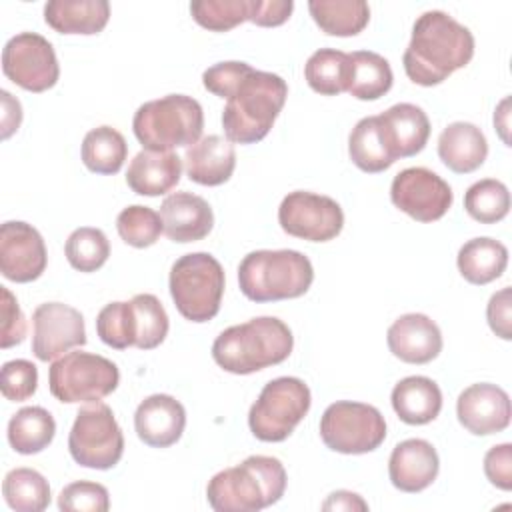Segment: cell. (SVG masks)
<instances>
[{
  "instance_id": "6da1fadb",
  "label": "cell",
  "mask_w": 512,
  "mask_h": 512,
  "mask_svg": "<svg viewBox=\"0 0 512 512\" xmlns=\"http://www.w3.org/2000/svg\"><path fill=\"white\" fill-rule=\"evenodd\" d=\"M474 56L472 32L442 10L420 14L404 50L406 76L420 86H436L464 68Z\"/></svg>"
},
{
  "instance_id": "7a4b0ae2",
  "label": "cell",
  "mask_w": 512,
  "mask_h": 512,
  "mask_svg": "<svg viewBox=\"0 0 512 512\" xmlns=\"http://www.w3.org/2000/svg\"><path fill=\"white\" fill-rule=\"evenodd\" d=\"M292 348L288 324L276 316H258L222 330L212 344V358L230 374H252L284 362Z\"/></svg>"
},
{
  "instance_id": "3957f363",
  "label": "cell",
  "mask_w": 512,
  "mask_h": 512,
  "mask_svg": "<svg viewBox=\"0 0 512 512\" xmlns=\"http://www.w3.org/2000/svg\"><path fill=\"white\" fill-rule=\"evenodd\" d=\"M286 482V470L278 458L254 454L214 474L206 486V498L216 512H258L284 496Z\"/></svg>"
},
{
  "instance_id": "277c9868",
  "label": "cell",
  "mask_w": 512,
  "mask_h": 512,
  "mask_svg": "<svg viewBox=\"0 0 512 512\" xmlns=\"http://www.w3.org/2000/svg\"><path fill=\"white\" fill-rule=\"evenodd\" d=\"M288 86L282 76L250 68L226 98L222 128L234 144L260 142L284 108Z\"/></svg>"
},
{
  "instance_id": "5b68a950",
  "label": "cell",
  "mask_w": 512,
  "mask_h": 512,
  "mask_svg": "<svg viewBox=\"0 0 512 512\" xmlns=\"http://www.w3.org/2000/svg\"><path fill=\"white\" fill-rule=\"evenodd\" d=\"M312 280V262L298 250H254L238 266L240 292L252 302L300 298Z\"/></svg>"
},
{
  "instance_id": "8992f818",
  "label": "cell",
  "mask_w": 512,
  "mask_h": 512,
  "mask_svg": "<svg viewBox=\"0 0 512 512\" xmlns=\"http://www.w3.org/2000/svg\"><path fill=\"white\" fill-rule=\"evenodd\" d=\"M204 112L198 100L186 94H168L144 102L132 118V130L144 150L168 152L196 144L202 136Z\"/></svg>"
},
{
  "instance_id": "52a82bcc",
  "label": "cell",
  "mask_w": 512,
  "mask_h": 512,
  "mask_svg": "<svg viewBox=\"0 0 512 512\" xmlns=\"http://www.w3.org/2000/svg\"><path fill=\"white\" fill-rule=\"evenodd\" d=\"M168 288L176 310L186 320L208 322L220 310L224 268L208 252L184 254L170 268Z\"/></svg>"
},
{
  "instance_id": "ba28073f",
  "label": "cell",
  "mask_w": 512,
  "mask_h": 512,
  "mask_svg": "<svg viewBox=\"0 0 512 512\" xmlns=\"http://www.w3.org/2000/svg\"><path fill=\"white\" fill-rule=\"evenodd\" d=\"M312 404L310 388L296 376L270 380L250 406V432L262 442H282L304 420Z\"/></svg>"
},
{
  "instance_id": "9c48e42d",
  "label": "cell",
  "mask_w": 512,
  "mask_h": 512,
  "mask_svg": "<svg viewBox=\"0 0 512 512\" xmlns=\"http://www.w3.org/2000/svg\"><path fill=\"white\" fill-rule=\"evenodd\" d=\"M118 366L92 352H66L48 370V388L64 404L98 402L118 388Z\"/></svg>"
},
{
  "instance_id": "30bf717a",
  "label": "cell",
  "mask_w": 512,
  "mask_h": 512,
  "mask_svg": "<svg viewBox=\"0 0 512 512\" xmlns=\"http://www.w3.org/2000/svg\"><path fill=\"white\" fill-rule=\"evenodd\" d=\"M68 450L76 464L94 470L114 468L124 454V434L114 412L104 402L80 408L68 436Z\"/></svg>"
},
{
  "instance_id": "8fae6325",
  "label": "cell",
  "mask_w": 512,
  "mask_h": 512,
  "mask_svg": "<svg viewBox=\"0 0 512 512\" xmlns=\"http://www.w3.org/2000/svg\"><path fill=\"white\" fill-rule=\"evenodd\" d=\"M320 438L326 448L340 454H366L386 438V420L378 408L340 400L330 404L320 418Z\"/></svg>"
},
{
  "instance_id": "7c38bea8",
  "label": "cell",
  "mask_w": 512,
  "mask_h": 512,
  "mask_svg": "<svg viewBox=\"0 0 512 512\" xmlns=\"http://www.w3.org/2000/svg\"><path fill=\"white\" fill-rule=\"evenodd\" d=\"M2 72L28 92H46L60 78L54 46L36 32H20L4 44Z\"/></svg>"
},
{
  "instance_id": "4fadbf2b",
  "label": "cell",
  "mask_w": 512,
  "mask_h": 512,
  "mask_svg": "<svg viewBox=\"0 0 512 512\" xmlns=\"http://www.w3.org/2000/svg\"><path fill=\"white\" fill-rule=\"evenodd\" d=\"M278 222L280 228L294 238L328 242L342 232L344 212L330 196L294 190L282 198Z\"/></svg>"
},
{
  "instance_id": "5bb4252c",
  "label": "cell",
  "mask_w": 512,
  "mask_h": 512,
  "mask_svg": "<svg viewBox=\"0 0 512 512\" xmlns=\"http://www.w3.org/2000/svg\"><path fill=\"white\" fill-rule=\"evenodd\" d=\"M392 204L418 222L440 220L452 206L450 184L436 172L412 166L398 172L390 186Z\"/></svg>"
},
{
  "instance_id": "9a60e30c",
  "label": "cell",
  "mask_w": 512,
  "mask_h": 512,
  "mask_svg": "<svg viewBox=\"0 0 512 512\" xmlns=\"http://www.w3.org/2000/svg\"><path fill=\"white\" fill-rule=\"evenodd\" d=\"M32 354L50 362L76 346L86 344L82 314L62 302H44L32 314Z\"/></svg>"
},
{
  "instance_id": "2e32d148",
  "label": "cell",
  "mask_w": 512,
  "mask_h": 512,
  "mask_svg": "<svg viewBox=\"0 0 512 512\" xmlns=\"http://www.w3.org/2000/svg\"><path fill=\"white\" fill-rule=\"evenodd\" d=\"M48 254L42 234L28 222L8 220L0 228V272L6 280L26 284L46 270Z\"/></svg>"
},
{
  "instance_id": "e0dca14e",
  "label": "cell",
  "mask_w": 512,
  "mask_h": 512,
  "mask_svg": "<svg viewBox=\"0 0 512 512\" xmlns=\"http://www.w3.org/2000/svg\"><path fill=\"white\" fill-rule=\"evenodd\" d=\"M458 422L474 436L498 434L508 428L512 408L504 388L478 382L460 392L456 402Z\"/></svg>"
},
{
  "instance_id": "ac0fdd59",
  "label": "cell",
  "mask_w": 512,
  "mask_h": 512,
  "mask_svg": "<svg viewBox=\"0 0 512 512\" xmlns=\"http://www.w3.org/2000/svg\"><path fill=\"white\" fill-rule=\"evenodd\" d=\"M390 352L408 364H428L442 352L438 324L420 312L402 314L386 332Z\"/></svg>"
},
{
  "instance_id": "d6986e66",
  "label": "cell",
  "mask_w": 512,
  "mask_h": 512,
  "mask_svg": "<svg viewBox=\"0 0 512 512\" xmlns=\"http://www.w3.org/2000/svg\"><path fill=\"white\" fill-rule=\"evenodd\" d=\"M440 460L436 448L422 438H408L394 446L388 460V476L400 492L426 490L438 476Z\"/></svg>"
},
{
  "instance_id": "ffe728a7",
  "label": "cell",
  "mask_w": 512,
  "mask_h": 512,
  "mask_svg": "<svg viewBox=\"0 0 512 512\" xmlns=\"http://www.w3.org/2000/svg\"><path fill=\"white\" fill-rule=\"evenodd\" d=\"M186 426L184 406L170 394H152L144 398L134 412L138 438L152 448L176 444Z\"/></svg>"
},
{
  "instance_id": "44dd1931",
  "label": "cell",
  "mask_w": 512,
  "mask_h": 512,
  "mask_svg": "<svg viewBox=\"0 0 512 512\" xmlns=\"http://www.w3.org/2000/svg\"><path fill=\"white\" fill-rule=\"evenodd\" d=\"M164 234L172 242H196L206 238L214 226L210 204L192 192H174L160 204Z\"/></svg>"
},
{
  "instance_id": "7402d4cb",
  "label": "cell",
  "mask_w": 512,
  "mask_h": 512,
  "mask_svg": "<svg viewBox=\"0 0 512 512\" xmlns=\"http://www.w3.org/2000/svg\"><path fill=\"white\" fill-rule=\"evenodd\" d=\"M186 174L202 186H220L236 168V150L228 138L210 134L192 144L184 154Z\"/></svg>"
},
{
  "instance_id": "603a6c76",
  "label": "cell",
  "mask_w": 512,
  "mask_h": 512,
  "mask_svg": "<svg viewBox=\"0 0 512 512\" xmlns=\"http://www.w3.org/2000/svg\"><path fill=\"white\" fill-rule=\"evenodd\" d=\"M182 176V158L158 150H140L126 172V184L140 196H162L170 192Z\"/></svg>"
},
{
  "instance_id": "cb8c5ba5",
  "label": "cell",
  "mask_w": 512,
  "mask_h": 512,
  "mask_svg": "<svg viewBox=\"0 0 512 512\" xmlns=\"http://www.w3.org/2000/svg\"><path fill=\"white\" fill-rule=\"evenodd\" d=\"M438 156L456 174L474 172L488 156L486 136L472 122H452L438 136Z\"/></svg>"
},
{
  "instance_id": "d4e9b609",
  "label": "cell",
  "mask_w": 512,
  "mask_h": 512,
  "mask_svg": "<svg viewBox=\"0 0 512 512\" xmlns=\"http://www.w3.org/2000/svg\"><path fill=\"white\" fill-rule=\"evenodd\" d=\"M348 154L354 166L368 174L384 172L398 160L380 116H366L356 122L348 136Z\"/></svg>"
},
{
  "instance_id": "484cf974",
  "label": "cell",
  "mask_w": 512,
  "mask_h": 512,
  "mask_svg": "<svg viewBox=\"0 0 512 512\" xmlns=\"http://www.w3.org/2000/svg\"><path fill=\"white\" fill-rule=\"evenodd\" d=\"M390 400L396 416L410 426L428 424L442 410L440 386L426 376L402 378L392 388Z\"/></svg>"
},
{
  "instance_id": "4316f807",
  "label": "cell",
  "mask_w": 512,
  "mask_h": 512,
  "mask_svg": "<svg viewBox=\"0 0 512 512\" xmlns=\"http://www.w3.org/2000/svg\"><path fill=\"white\" fill-rule=\"evenodd\" d=\"M110 18L106 0H50L44 4L46 24L60 34H98Z\"/></svg>"
},
{
  "instance_id": "83f0119b",
  "label": "cell",
  "mask_w": 512,
  "mask_h": 512,
  "mask_svg": "<svg viewBox=\"0 0 512 512\" xmlns=\"http://www.w3.org/2000/svg\"><path fill=\"white\" fill-rule=\"evenodd\" d=\"M378 116L398 158H410L424 150L430 138V120L420 106L400 102Z\"/></svg>"
},
{
  "instance_id": "f1b7e54d",
  "label": "cell",
  "mask_w": 512,
  "mask_h": 512,
  "mask_svg": "<svg viewBox=\"0 0 512 512\" xmlns=\"http://www.w3.org/2000/svg\"><path fill=\"white\" fill-rule=\"evenodd\" d=\"M456 264L466 282L484 286L504 274L508 264V248L488 236L472 238L458 250Z\"/></svg>"
},
{
  "instance_id": "f546056e",
  "label": "cell",
  "mask_w": 512,
  "mask_h": 512,
  "mask_svg": "<svg viewBox=\"0 0 512 512\" xmlns=\"http://www.w3.org/2000/svg\"><path fill=\"white\" fill-rule=\"evenodd\" d=\"M308 10L328 36H356L370 20V6L364 0H310Z\"/></svg>"
},
{
  "instance_id": "4dcf8cb0",
  "label": "cell",
  "mask_w": 512,
  "mask_h": 512,
  "mask_svg": "<svg viewBox=\"0 0 512 512\" xmlns=\"http://www.w3.org/2000/svg\"><path fill=\"white\" fill-rule=\"evenodd\" d=\"M56 434L52 414L42 406L20 408L8 422V442L18 454H38L50 446Z\"/></svg>"
},
{
  "instance_id": "1f68e13d",
  "label": "cell",
  "mask_w": 512,
  "mask_h": 512,
  "mask_svg": "<svg viewBox=\"0 0 512 512\" xmlns=\"http://www.w3.org/2000/svg\"><path fill=\"white\" fill-rule=\"evenodd\" d=\"M394 82L390 62L372 50H356L350 54L348 92L358 100L382 98Z\"/></svg>"
},
{
  "instance_id": "d6a6232c",
  "label": "cell",
  "mask_w": 512,
  "mask_h": 512,
  "mask_svg": "<svg viewBox=\"0 0 512 512\" xmlns=\"http://www.w3.org/2000/svg\"><path fill=\"white\" fill-rule=\"evenodd\" d=\"M304 78L308 86L322 96L348 92L350 54L334 48L316 50L304 64Z\"/></svg>"
},
{
  "instance_id": "836d02e7",
  "label": "cell",
  "mask_w": 512,
  "mask_h": 512,
  "mask_svg": "<svg viewBox=\"0 0 512 512\" xmlns=\"http://www.w3.org/2000/svg\"><path fill=\"white\" fill-rule=\"evenodd\" d=\"M128 156L124 136L112 126L92 128L82 140V162L90 172L116 174Z\"/></svg>"
},
{
  "instance_id": "e575fe53",
  "label": "cell",
  "mask_w": 512,
  "mask_h": 512,
  "mask_svg": "<svg viewBox=\"0 0 512 512\" xmlns=\"http://www.w3.org/2000/svg\"><path fill=\"white\" fill-rule=\"evenodd\" d=\"M2 494L6 504L16 512H42L52 500L48 480L34 468L10 470L4 476Z\"/></svg>"
},
{
  "instance_id": "d590c367",
  "label": "cell",
  "mask_w": 512,
  "mask_h": 512,
  "mask_svg": "<svg viewBox=\"0 0 512 512\" xmlns=\"http://www.w3.org/2000/svg\"><path fill=\"white\" fill-rule=\"evenodd\" d=\"M134 322V346L140 350H152L168 336V314L162 302L154 294H136L130 300Z\"/></svg>"
},
{
  "instance_id": "8d00e7d4",
  "label": "cell",
  "mask_w": 512,
  "mask_h": 512,
  "mask_svg": "<svg viewBox=\"0 0 512 512\" xmlns=\"http://www.w3.org/2000/svg\"><path fill=\"white\" fill-rule=\"evenodd\" d=\"M464 208L480 224H496L510 210V192L504 182L484 178L474 182L464 194Z\"/></svg>"
},
{
  "instance_id": "74e56055",
  "label": "cell",
  "mask_w": 512,
  "mask_h": 512,
  "mask_svg": "<svg viewBox=\"0 0 512 512\" xmlns=\"http://www.w3.org/2000/svg\"><path fill=\"white\" fill-rule=\"evenodd\" d=\"M68 264L78 272H96L110 256V242L100 228H76L64 246Z\"/></svg>"
},
{
  "instance_id": "f35d334b",
  "label": "cell",
  "mask_w": 512,
  "mask_h": 512,
  "mask_svg": "<svg viewBox=\"0 0 512 512\" xmlns=\"http://www.w3.org/2000/svg\"><path fill=\"white\" fill-rule=\"evenodd\" d=\"M116 230L128 246L148 248L156 244L164 232V224L156 210L142 204H132L118 214Z\"/></svg>"
},
{
  "instance_id": "ab89813d",
  "label": "cell",
  "mask_w": 512,
  "mask_h": 512,
  "mask_svg": "<svg viewBox=\"0 0 512 512\" xmlns=\"http://www.w3.org/2000/svg\"><path fill=\"white\" fill-rule=\"evenodd\" d=\"M248 0H196L190 2L192 18L206 30L228 32L248 20Z\"/></svg>"
},
{
  "instance_id": "60d3db41",
  "label": "cell",
  "mask_w": 512,
  "mask_h": 512,
  "mask_svg": "<svg viewBox=\"0 0 512 512\" xmlns=\"http://www.w3.org/2000/svg\"><path fill=\"white\" fill-rule=\"evenodd\" d=\"M96 332L100 340L110 348L124 350L128 346H134V322L130 300L106 304L98 312Z\"/></svg>"
},
{
  "instance_id": "b9f144b4",
  "label": "cell",
  "mask_w": 512,
  "mask_h": 512,
  "mask_svg": "<svg viewBox=\"0 0 512 512\" xmlns=\"http://www.w3.org/2000/svg\"><path fill=\"white\" fill-rule=\"evenodd\" d=\"M58 508L62 512H106L110 508V494L98 482L78 480L62 488Z\"/></svg>"
},
{
  "instance_id": "7bdbcfd3",
  "label": "cell",
  "mask_w": 512,
  "mask_h": 512,
  "mask_svg": "<svg viewBox=\"0 0 512 512\" xmlns=\"http://www.w3.org/2000/svg\"><path fill=\"white\" fill-rule=\"evenodd\" d=\"M36 386H38V370L30 360L16 358L10 362H4L0 388L6 400L24 402L36 392Z\"/></svg>"
},
{
  "instance_id": "ee69618b",
  "label": "cell",
  "mask_w": 512,
  "mask_h": 512,
  "mask_svg": "<svg viewBox=\"0 0 512 512\" xmlns=\"http://www.w3.org/2000/svg\"><path fill=\"white\" fill-rule=\"evenodd\" d=\"M252 66L246 62H238V60H228V62H218L210 68L204 70L202 74V84L208 92L220 96V98H228L234 88L238 86V82L246 76V72Z\"/></svg>"
},
{
  "instance_id": "f6af8a7d",
  "label": "cell",
  "mask_w": 512,
  "mask_h": 512,
  "mask_svg": "<svg viewBox=\"0 0 512 512\" xmlns=\"http://www.w3.org/2000/svg\"><path fill=\"white\" fill-rule=\"evenodd\" d=\"M2 292V334H0V346L12 348L16 344H22L26 338V318L18 306L16 296L6 288L0 286Z\"/></svg>"
},
{
  "instance_id": "bcb514c9",
  "label": "cell",
  "mask_w": 512,
  "mask_h": 512,
  "mask_svg": "<svg viewBox=\"0 0 512 512\" xmlns=\"http://www.w3.org/2000/svg\"><path fill=\"white\" fill-rule=\"evenodd\" d=\"M484 474L500 490L512 488V444L492 446L484 456Z\"/></svg>"
},
{
  "instance_id": "7dc6e473",
  "label": "cell",
  "mask_w": 512,
  "mask_h": 512,
  "mask_svg": "<svg viewBox=\"0 0 512 512\" xmlns=\"http://www.w3.org/2000/svg\"><path fill=\"white\" fill-rule=\"evenodd\" d=\"M486 318L488 326L496 336L502 340L512 338V290L510 286H504L502 290L494 292L486 306Z\"/></svg>"
},
{
  "instance_id": "c3c4849f",
  "label": "cell",
  "mask_w": 512,
  "mask_h": 512,
  "mask_svg": "<svg viewBox=\"0 0 512 512\" xmlns=\"http://www.w3.org/2000/svg\"><path fill=\"white\" fill-rule=\"evenodd\" d=\"M248 2H250L248 20L264 28L284 24L294 10L292 0H248Z\"/></svg>"
},
{
  "instance_id": "681fc988",
  "label": "cell",
  "mask_w": 512,
  "mask_h": 512,
  "mask_svg": "<svg viewBox=\"0 0 512 512\" xmlns=\"http://www.w3.org/2000/svg\"><path fill=\"white\" fill-rule=\"evenodd\" d=\"M0 96H2V110H4L2 112V138L6 140L18 130V126L22 122V106L16 98H12V94L8 90H2Z\"/></svg>"
},
{
  "instance_id": "f907efd6",
  "label": "cell",
  "mask_w": 512,
  "mask_h": 512,
  "mask_svg": "<svg viewBox=\"0 0 512 512\" xmlns=\"http://www.w3.org/2000/svg\"><path fill=\"white\" fill-rule=\"evenodd\" d=\"M322 510H368V504L354 492L336 490L322 504Z\"/></svg>"
},
{
  "instance_id": "816d5d0a",
  "label": "cell",
  "mask_w": 512,
  "mask_h": 512,
  "mask_svg": "<svg viewBox=\"0 0 512 512\" xmlns=\"http://www.w3.org/2000/svg\"><path fill=\"white\" fill-rule=\"evenodd\" d=\"M508 104H510V98H504L502 102H500V106L496 108V112H494V126H496V130L500 132V136H502V140L506 142V146H508V134H506V130H508Z\"/></svg>"
}]
</instances>
